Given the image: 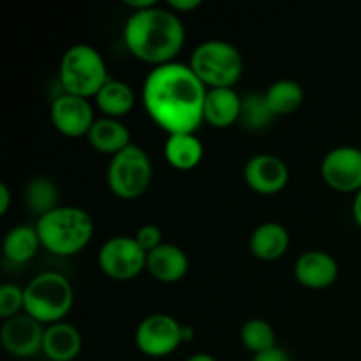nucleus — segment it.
Segmentation results:
<instances>
[{
  "label": "nucleus",
  "instance_id": "f257e3e1",
  "mask_svg": "<svg viewBox=\"0 0 361 361\" xmlns=\"http://www.w3.org/2000/svg\"><path fill=\"white\" fill-rule=\"evenodd\" d=\"M207 92L189 63L169 62L154 67L145 78V109L168 134L196 133L204 120Z\"/></svg>",
  "mask_w": 361,
  "mask_h": 361
},
{
  "label": "nucleus",
  "instance_id": "f03ea898",
  "mask_svg": "<svg viewBox=\"0 0 361 361\" xmlns=\"http://www.w3.org/2000/svg\"><path fill=\"white\" fill-rule=\"evenodd\" d=\"M127 49L141 62L164 66L173 62L185 42V27L171 9L152 7L133 13L123 27Z\"/></svg>",
  "mask_w": 361,
  "mask_h": 361
},
{
  "label": "nucleus",
  "instance_id": "7ed1b4c3",
  "mask_svg": "<svg viewBox=\"0 0 361 361\" xmlns=\"http://www.w3.org/2000/svg\"><path fill=\"white\" fill-rule=\"evenodd\" d=\"M41 245L55 256H73L88 245L94 235L90 214L80 207H59L37 219Z\"/></svg>",
  "mask_w": 361,
  "mask_h": 361
},
{
  "label": "nucleus",
  "instance_id": "20e7f679",
  "mask_svg": "<svg viewBox=\"0 0 361 361\" xmlns=\"http://www.w3.org/2000/svg\"><path fill=\"white\" fill-rule=\"evenodd\" d=\"M23 293L25 314L46 326L63 321L73 309V286L69 279L59 271H42L28 282Z\"/></svg>",
  "mask_w": 361,
  "mask_h": 361
},
{
  "label": "nucleus",
  "instance_id": "39448f33",
  "mask_svg": "<svg viewBox=\"0 0 361 361\" xmlns=\"http://www.w3.org/2000/svg\"><path fill=\"white\" fill-rule=\"evenodd\" d=\"M111 78L101 51L94 46L74 44L63 53L60 62V85L67 94L78 97H95Z\"/></svg>",
  "mask_w": 361,
  "mask_h": 361
},
{
  "label": "nucleus",
  "instance_id": "423d86ee",
  "mask_svg": "<svg viewBox=\"0 0 361 361\" xmlns=\"http://www.w3.org/2000/svg\"><path fill=\"white\" fill-rule=\"evenodd\" d=\"M189 66L208 88H233L243 73L242 53L221 39L201 42L192 51Z\"/></svg>",
  "mask_w": 361,
  "mask_h": 361
},
{
  "label": "nucleus",
  "instance_id": "0eeeda50",
  "mask_svg": "<svg viewBox=\"0 0 361 361\" xmlns=\"http://www.w3.org/2000/svg\"><path fill=\"white\" fill-rule=\"evenodd\" d=\"M106 178L115 196L122 200H136L147 192L154 178L150 157L137 145H129L122 152L113 155Z\"/></svg>",
  "mask_w": 361,
  "mask_h": 361
},
{
  "label": "nucleus",
  "instance_id": "6e6552de",
  "mask_svg": "<svg viewBox=\"0 0 361 361\" xmlns=\"http://www.w3.org/2000/svg\"><path fill=\"white\" fill-rule=\"evenodd\" d=\"M147 256L134 236H113L99 250V267L113 281H130L147 270Z\"/></svg>",
  "mask_w": 361,
  "mask_h": 361
},
{
  "label": "nucleus",
  "instance_id": "1a4fd4ad",
  "mask_svg": "<svg viewBox=\"0 0 361 361\" xmlns=\"http://www.w3.org/2000/svg\"><path fill=\"white\" fill-rule=\"evenodd\" d=\"M182 323L169 314H152L136 328V348L150 358H164L171 355L183 342Z\"/></svg>",
  "mask_w": 361,
  "mask_h": 361
},
{
  "label": "nucleus",
  "instance_id": "9d476101",
  "mask_svg": "<svg viewBox=\"0 0 361 361\" xmlns=\"http://www.w3.org/2000/svg\"><path fill=\"white\" fill-rule=\"evenodd\" d=\"M324 183L338 192H358L361 189V148L337 147L321 162Z\"/></svg>",
  "mask_w": 361,
  "mask_h": 361
},
{
  "label": "nucleus",
  "instance_id": "9b49d317",
  "mask_svg": "<svg viewBox=\"0 0 361 361\" xmlns=\"http://www.w3.org/2000/svg\"><path fill=\"white\" fill-rule=\"evenodd\" d=\"M46 326L28 314H18L4 321L0 341L4 349L14 358H34L42 351Z\"/></svg>",
  "mask_w": 361,
  "mask_h": 361
},
{
  "label": "nucleus",
  "instance_id": "f8f14e48",
  "mask_svg": "<svg viewBox=\"0 0 361 361\" xmlns=\"http://www.w3.org/2000/svg\"><path fill=\"white\" fill-rule=\"evenodd\" d=\"M49 116L59 133L69 137L88 136L94 126V109L85 97L62 92L59 97L53 99Z\"/></svg>",
  "mask_w": 361,
  "mask_h": 361
},
{
  "label": "nucleus",
  "instance_id": "ddd939ff",
  "mask_svg": "<svg viewBox=\"0 0 361 361\" xmlns=\"http://www.w3.org/2000/svg\"><path fill=\"white\" fill-rule=\"evenodd\" d=\"M243 178L254 192L277 194L288 185L289 169L288 164L277 155L257 154L245 164Z\"/></svg>",
  "mask_w": 361,
  "mask_h": 361
},
{
  "label": "nucleus",
  "instance_id": "4468645a",
  "mask_svg": "<svg viewBox=\"0 0 361 361\" xmlns=\"http://www.w3.org/2000/svg\"><path fill=\"white\" fill-rule=\"evenodd\" d=\"M295 277L309 289H326L338 279V263L324 250H307L296 259Z\"/></svg>",
  "mask_w": 361,
  "mask_h": 361
},
{
  "label": "nucleus",
  "instance_id": "2eb2a0df",
  "mask_svg": "<svg viewBox=\"0 0 361 361\" xmlns=\"http://www.w3.org/2000/svg\"><path fill=\"white\" fill-rule=\"evenodd\" d=\"M147 270L155 281L173 284L182 281L189 271V257L185 250L173 243H162L161 247L148 252Z\"/></svg>",
  "mask_w": 361,
  "mask_h": 361
},
{
  "label": "nucleus",
  "instance_id": "dca6fc26",
  "mask_svg": "<svg viewBox=\"0 0 361 361\" xmlns=\"http://www.w3.org/2000/svg\"><path fill=\"white\" fill-rule=\"evenodd\" d=\"M240 113L242 97L236 94L235 88H208L203 109L204 122L217 129H224L240 122Z\"/></svg>",
  "mask_w": 361,
  "mask_h": 361
},
{
  "label": "nucleus",
  "instance_id": "f3484780",
  "mask_svg": "<svg viewBox=\"0 0 361 361\" xmlns=\"http://www.w3.org/2000/svg\"><path fill=\"white\" fill-rule=\"evenodd\" d=\"M81 334L74 324L60 321L49 324L44 331L42 353L51 361H73L81 353Z\"/></svg>",
  "mask_w": 361,
  "mask_h": 361
},
{
  "label": "nucleus",
  "instance_id": "a211bd4d",
  "mask_svg": "<svg viewBox=\"0 0 361 361\" xmlns=\"http://www.w3.org/2000/svg\"><path fill=\"white\" fill-rule=\"evenodd\" d=\"M289 247V233L281 222H264L250 235L249 249L254 257L275 261L286 254Z\"/></svg>",
  "mask_w": 361,
  "mask_h": 361
},
{
  "label": "nucleus",
  "instance_id": "6ab92c4d",
  "mask_svg": "<svg viewBox=\"0 0 361 361\" xmlns=\"http://www.w3.org/2000/svg\"><path fill=\"white\" fill-rule=\"evenodd\" d=\"M87 137L88 143L95 150L102 152V154H111V157L122 152L123 148L129 147V145H133L130 143L129 127L120 122V120L108 118V116L95 120Z\"/></svg>",
  "mask_w": 361,
  "mask_h": 361
},
{
  "label": "nucleus",
  "instance_id": "aec40b11",
  "mask_svg": "<svg viewBox=\"0 0 361 361\" xmlns=\"http://www.w3.org/2000/svg\"><path fill=\"white\" fill-rule=\"evenodd\" d=\"M203 143L194 133L168 134L164 143V157L173 168L182 171L196 168L203 159Z\"/></svg>",
  "mask_w": 361,
  "mask_h": 361
},
{
  "label": "nucleus",
  "instance_id": "412c9836",
  "mask_svg": "<svg viewBox=\"0 0 361 361\" xmlns=\"http://www.w3.org/2000/svg\"><path fill=\"white\" fill-rule=\"evenodd\" d=\"M136 102V94L127 81L109 80L95 95V104L108 118L120 120L130 113Z\"/></svg>",
  "mask_w": 361,
  "mask_h": 361
},
{
  "label": "nucleus",
  "instance_id": "4be33fe9",
  "mask_svg": "<svg viewBox=\"0 0 361 361\" xmlns=\"http://www.w3.org/2000/svg\"><path fill=\"white\" fill-rule=\"evenodd\" d=\"M41 238L35 226H16L4 236V254L13 263H27L37 254Z\"/></svg>",
  "mask_w": 361,
  "mask_h": 361
},
{
  "label": "nucleus",
  "instance_id": "5701e85b",
  "mask_svg": "<svg viewBox=\"0 0 361 361\" xmlns=\"http://www.w3.org/2000/svg\"><path fill=\"white\" fill-rule=\"evenodd\" d=\"M264 97H267L271 113L275 116H282L296 111L302 106L305 94L298 81L279 80L270 85V88L264 92Z\"/></svg>",
  "mask_w": 361,
  "mask_h": 361
},
{
  "label": "nucleus",
  "instance_id": "b1692460",
  "mask_svg": "<svg viewBox=\"0 0 361 361\" xmlns=\"http://www.w3.org/2000/svg\"><path fill=\"white\" fill-rule=\"evenodd\" d=\"M25 201L28 208L39 217L49 214L51 210L59 208V189L55 183L44 176L30 180L25 189Z\"/></svg>",
  "mask_w": 361,
  "mask_h": 361
},
{
  "label": "nucleus",
  "instance_id": "393cba45",
  "mask_svg": "<svg viewBox=\"0 0 361 361\" xmlns=\"http://www.w3.org/2000/svg\"><path fill=\"white\" fill-rule=\"evenodd\" d=\"M240 341L254 355L275 348V331L264 319H249L240 330Z\"/></svg>",
  "mask_w": 361,
  "mask_h": 361
},
{
  "label": "nucleus",
  "instance_id": "a878e982",
  "mask_svg": "<svg viewBox=\"0 0 361 361\" xmlns=\"http://www.w3.org/2000/svg\"><path fill=\"white\" fill-rule=\"evenodd\" d=\"M275 115L268 106L264 94H249L242 97V113H240V122L247 129L259 130L270 126Z\"/></svg>",
  "mask_w": 361,
  "mask_h": 361
},
{
  "label": "nucleus",
  "instance_id": "bb28decb",
  "mask_svg": "<svg viewBox=\"0 0 361 361\" xmlns=\"http://www.w3.org/2000/svg\"><path fill=\"white\" fill-rule=\"evenodd\" d=\"M25 310V293L16 284H4L0 288V317L4 321L18 316Z\"/></svg>",
  "mask_w": 361,
  "mask_h": 361
},
{
  "label": "nucleus",
  "instance_id": "cd10ccee",
  "mask_svg": "<svg viewBox=\"0 0 361 361\" xmlns=\"http://www.w3.org/2000/svg\"><path fill=\"white\" fill-rule=\"evenodd\" d=\"M134 238H136V242L140 243L141 249H143L147 254L162 245V231H161V228L155 224L141 226V228L137 229V233Z\"/></svg>",
  "mask_w": 361,
  "mask_h": 361
},
{
  "label": "nucleus",
  "instance_id": "c85d7f7f",
  "mask_svg": "<svg viewBox=\"0 0 361 361\" xmlns=\"http://www.w3.org/2000/svg\"><path fill=\"white\" fill-rule=\"evenodd\" d=\"M252 361H291V356L288 355V351L279 345L268 349V351L259 353V355H254Z\"/></svg>",
  "mask_w": 361,
  "mask_h": 361
},
{
  "label": "nucleus",
  "instance_id": "c756f323",
  "mask_svg": "<svg viewBox=\"0 0 361 361\" xmlns=\"http://www.w3.org/2000/svg\"><path fill=\"white\" fill-rule=\"evenodd\" d=\"M168 6L171 11L178 13H189L201 6V0H168Z\"/></svg>",
  "mask_w": 361,
  "mask_h": 361
},
{
  "label": "nucleus",
  "instance_id": "7c9ffc66",
  "mask_svg": "<svg viewBox=\"0 0 361 361\" xmlns=\"http://www.w3.org/2000/svg\"><path fill=\"white\" fill-rule=\"evenodd\" d=\"M11 207V190L7 183H0V215H6Z\"/></svg>",
  "mask_w": 361,
  "mask_h": 361
},
{
  "label": "nucleus",
  "instance_id": "2f4dec72",
  "mask_svg": "<svg viewBox=\"0 0 361 361\" xmlns=\"http://www.w3.org/2000/svg\"><path fill=\"white\" fill-rule=\"evenodd\" d=\"M126 6L133 9V13H137V11H147L152 9V7L157 6L155 0H126Z\"/></svg>",
  "mask_w": 361,
  "mask_h": 361
},
{
  "label": "nucleus",
  "instance_id": "473e14b6",
  "mask_svg": "<svg viewBox=\"0 0 361 361\" xmlns=\"http://www.w3.org/2000/svg\"><path fill=\"white\" fill-rule=\"evenodd\" d=\"M353 217H355V222L361 228V189L355 194V200H353Z\"/></svg>",
  "mask_w": 361,
  "mask_h": 361
},
{
  "label": "nucleus",
  "instance_id": "72a5a7b5",
  "mask_svg": "<svg viewBox=\"0 0 361 361\" xmlns=\"http://www.w3.org/2000/svg\"><path fill=\"white\" fill-rule=\"evenodd\" d=\"M185 361H217L212 355H207V353H196V355L189 356Z\"/></svg>",
  "mask_w": 361,
  "mask_h": 361
},
{
  "label": "nucleus",
  "instance_id": "f704fd0d",
  "mask_svg": "<svg viewBox=\"0 0 361 361\" xmlns=\"http://www.w3.org/2000/svg\"><path fill=\"white\" fill-rule=\"evenodd\" d=\"M182 337H183V342H189L194 338V328L190 326V324H183L182 326Z\"/></svg>",
  "mask_w": 361,
  "mask_h": 361
}]
</instances>
